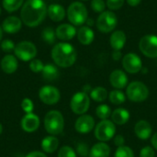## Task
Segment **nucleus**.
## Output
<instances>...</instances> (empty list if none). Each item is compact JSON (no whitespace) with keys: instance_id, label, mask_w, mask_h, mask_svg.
<instances>
[{"instance_id":"nucleus-1","label":"nucleus","mask_w":157,"mask_h":157,"mask_svg":"<svg viewBox=\"0 0 157 157\" xmlns=\"http://www.w3.org/2000/svg\"><path fill=\"white\" fill-rule=\"evenodd\" d=\"M47 7L43 0H27L20 10L22 23L29 28L40 25L47 16Z\"/></svg>"},{"instance_id":"nucleus-2","label":"nucleus","mask_w":157,"mask_h":157,"mask_svg":"<svg viewBox=\"0 0 157 157\" xmlns=\"http://www.w3.org/2000/svg\"><path fill=\"white\" fill-rule=\"evenodd\" d=\"M51 55L54 63L63 68L71 67L77 58V52L75 47L65 41L56 43L52 50Z\"/></svg>"},{"instance_id":"nucleus-3","label":"nucleus","mask_w":157,"mask_h":157,"mask_svg":"<svg viewBox=\"0 0 157 157\" xmlns=\"http://www.w3.org/2000/svg\"><path fill=\"white\" fill-rule=\"evenodd\" d=\"M66 15L68 20L74 26H82L88 18V12L86 6L79 1H75L70 4Z\"/></svg>"},{"instance_id":"nucleus-4","label":"nucleus","mask_w":157,"mask_h":157,"mask_svg":"<svg viewBox=\"0 0 157 157\" xmlns=\"http://www.w3.org/2000/svg\"><path fill=\"white\" fill-rule=\"evenodd\" d=\"M44 127L51 135H58L62 133L64 128V119L58 110L49 111L44 118Z\"/></svg>"},{"instance_id":"nucleus-5","label":"nucleus","mask_w":157,"mask_h":157,"mask_svg":"<svg viewBox=\"0 0 157 157\" xmlns=\"http://www.w3.org/2000/svg\"><path fill=\"white\" fill-rule=\"evenodd\" d=\"M126 95L131 101L143 102L148 98L149 89L143 82L133 81L128 85Z\"/></svg>"},{"instance_id":"nucleus-6","label":"nucleus","mask_w":157,"mask_h":157,"mask_svg":"<svg viewBox=\"0 0 157 157\" xmlns=\"http://www.w3.org/2000/svg\"><path fill=\"white\" fill-rule=\"evenodd\" d=\"M97 28L103 33H109L114 30L118 25V17L111 10H105L100 13L96 22Z\"/></svg>"},{"instance_id":"nucleus-7","label":"nucleus","mask_w":157,"mask_h":157,"mask_svg":"<svg viewBox=\"0 0 157 157\" xmlns=\"http://www.w3.org/2000/svg\"><path fill=\"white\" fill-rule=\"evenodd\" d=\"M37 52L35 44L29 40H22L17 43L14 49L15 56L23 62H29L35 59Z\"/></svg>"},{"instance_id":"nucleus-8","label":"nucleus","mask_w":157,"mask_h":157,"mask_svg":"<svg viewBox=\"0 0 157 157\" xmlns=\"http://www.w3.org/2000/svg\"><path fill=\"white\" fill-rule=\"evenodd\" d=\"M116 133L115 124L109 120H104L98 122L95 128V137L99 141L106 143L110 141Z\"/></svg>"},{"instance_id":"nucleus-9","label":"nucleus","mask_w":157,"mask_h":157,"mask_svg":"<svg viewBox=\"0 0 157 157\" xmlns=\"http://www.w3.org/2000/svg\"><path fill=\"white\" fill-rule=\"evenodd\" d=\"M89 106H90V98L87 95V93H85L84 91L75 93L73 96L70 102V107L72 111L77 115L85 114L88 110Z\"/></svg>"},{"instance_id":"nucleus-10","label":"nucleus","mask_w":157,"mask_h":157,"mask_svg":"<svg viewBox=\"0 0 157 157\" xmlns=\"http://www.w3.org/2000/svg\"><path fill=\"white\" fill-rule=\"evenodd\" d=\"M139 49L142 53L148 58H157V36L147 34L141 38Z\"/></svg>"},{"instance_id":"nucleus-11","label":"nucleus","mask_w":157,"mask_h":157,"mask_svg":"<svg viewBox=\"0 0 157 157\" xmlns=\"http://www.w3.org/2000/svg\"><path fill=\"white\" fill-rule=\"evenodd\" d=\"M39 97L41 102L46 105H54L60 98L61 94L58 88L52 86H44L39 91Z\"/></svg>"},{"instance_id":"nucleus-12","label":"nucleus","mask_w":157,"mask_h":157,"mask_svg":"<svg viewBox=\"0 0 157 157\" xmlns=\"http://www.w3.org/2000/svg\"><path fill=\"white\" fill-rule=\"evenodd\" d=\"M122 66L129 74H137L143 69V63L139 55L133 52L127 53L122 58Z\"/></svg>"},{"instance_id":"nucleus-13","label":"nucleus","mask_w":157,"mask_h":157,"mask_svg":"<svg viewBox=\"0 0 157 157\" xmlns=\"http://www.w3.org/2000/svg\"><path fill=\"white\" fill-rule=\"evenodd\" d=\"M75 128L79 133H88L95 128V120L90 115L83 114L76 120Z\"/></svg>"},{"instance_id":"nucleus-14","label":"nucleus","mask_w":157,"mask_h":157,"mask_svg":"<svg viewBox=\"0 0 157 157\" xmlns=\"http://www.w3.org/2000/svg\"><path fill=\"white\" fill-rule=\"evenodd\" d=\"M76 32L77 31L75 26L72 24H68V23H63L59 25L55 29L57 39L63 40V41L71 40L72 39H74L75 36L76 35Z\"/></svg>"},{"instance_id":"nucleus-15","label":"nucleus","mask_w":157,"mask_h":157,"mask_svg":"<svg viewBox=\"0 0 157 157\" xmlns=\"http://www.w3.org/2000/svg\"><path fill=\"white\" fill-rule=\"evenodd\" d=\"M2 29L3 31L8 34H14L18 32L22 28V21L21 18L16 16H9L6 17L2 23Z\"/></svg>"},{"instance_id":"nucleus-16","label":"nucleus","mask_w":157,"mask_h":157,"mask_svg":"<svg viewBox=\"0 0 157 157\" xmlns=\"http://www.w3.org/2000/svg\"><path fill=\"white\" fill-rule=\"evenodd\" d=\"M109 82L113 87L121 90L127 86L128 76L122 70L117 69V70H114L113 72H111V74L109 75Z\"/></svg>"},{"instance_id":"nucleus-17","label":"nucleus","mask_w":157,"mask_h":157,"mask_svg":"<svg viewBox=\"0 0 157 157\" xmlns=\"http://www.w3.org/2000/svg\"><path fill=\"white\" fill-rule=\"evenodd\" d=\"M21 128L27 132H33L38 130L40 126V119L33 113L26 114L21 120Z\"/></svg>"},{"instance_id":"nucleus-18","label":"nucleus","mask_w":157,"mask_h":157,"mask_svg":"<svg viewBox=\"0 0 157 157\" xmlns=\"http://www.w3.org/2000/svg\"><path fill=\"white\" fill-rule=\"evenodd\" d=\"M152 125L145 120L139 121L134 126V132L135 135L141 140H147L152 135Z\"/></svg>"},{"instance_id":"nucleus-19","label":"nucleus","mask_w":157,"mask_h":157,"mask_svg":"<svg viewBox=\"0 0 157 157\" xmlns=\"http://www.w3.org/2000/svg\"><path fill=\"white\" fill-rule=\"evenodd\" d=\"M47 15L54 22L62 21L66 15L64 7L60 4H51L47 7Z\"/></svg>"},{"instance_id":"nucleus-20","label":"nucleus","mask_w":157,"mask_h":157,"mask_svg":"<svg viewBox=\"0 0 157 157\" xmlns=\"http://www.w3.org/2000/svg\"><path fill=\"white\" fill-rule=\"evenodd\" d=\"M76 36L79 42L83 45H90L95 39V33L88 26H82L80 29H78Z\"/></svg>"},{"instance_id":"nucleus-21","label":"nucleus","mask_w":157,"mask_h":157,"mask_svg":"<svg viewBox=\"0 0 157 157\" xmlns=\"http://www.w3.org/2000/svg\"><path fill=\"white\" fill-rule=\"evenodd\" d=\"M18 66V63L17 57L12 54L5 55L1 60V68L4 73L6 74H13L17 71Z\"/></svg>"},{"instance_id":"nucleus-22","label":"nucleus","mask_w":157,"mask_h":157,"mask_svg":"<svg viewBox=\"0 0 157 157\" xmlns=\"http://www.w3.org/2000/svg\"><path fill=\"white\" fill-rule=\"evenodd\" d=\"M126 40H127L126 34L122 30L113 31V33L110 35V38H109V43H110L111 48L117 51H121L125 46Z\"/></svg>"},{"instance_id":"nucleus-23","label":"nucleus","mask_w":157,"mask_h":157,"mask_svg":"<svg viewBox=\"0 0 157 157\" xmlns=\"http://www.w3.org/2000/svg\"><path fill=\"white\" fill-rule=\"evenodd\" d=\"M111 121L117 125H124L130 120V112L123 108H118L111 113Z\"/></svg>"},{"instance_id":"nucleus-24","label":"nucleus","mask_w":157,"mask_h":157,"mask_svg":"<svg viewBox=\"0 0 157 157\" xmlns=\"http://www.w3.org/2000/svg\"><path fill=\"white\" fill-rule=\"evenodd\" d=\"M110 153V147L106 143L100 142L92 146L89 157H109Z\"/></svg>"},{"instance_id":"nucleus-25","label":"nucleus","mask_w":157,"mask_h":157,"mask_svg":"<svg viewBox=\"0 0 157 157\" xmlns=\"http://www.w3.org/2000/svg\"><path fill=\"white\" fill-rule=\"evenodd\" d=\"M59 146V140L55 136H47L41 141V149L48 153H54Z\"/></svg>"},{"instance_id":"nucleus-26","label":"nucleus","mask_w":157,"mask_h":157,"mask_svg":"<svg viewBox=\"0 0 157 157\" xmlns=\"http://www.w3.org/2000/svg\"><path fill=\"white\" fill-rule=\"evenodd\" d=\"M42 77L46 81H53L58 78L59 76V70L58 68L52 63H47L44 65L43 70L41 72Z\"/></svg>"},{"instance_id":"nucleus-27","label":"nucleus","mask_w":157,"mask_h":157,"mask_svg":"<svg viewBox=\"0 0 157 157\" xmlns=\"http://www.w3.org/2000/svg\"><path fill=\"white\" fill-rule=\"evenodd\" d=\"M108 91L103 86H97L90 92V98L96 102H103L107 99Z\"/></svg>"},{"instance_id":"nucleus-28","label":"nucleus","mask_w":157,"mask_h":157,"mask_svg":"<svg viewBox=\"0 0 157 157\" xmlns=\"http://www.w3.org/2000/svg\"><path fill=\"white\" fill-rule=\"evenodd\" d=\"M24 0H2V6L8 13L15 12L22 7Z\"/></svg>"},{"instance_id":"nucleus-29","label":"nucleus","mask_w":157,"mask_h":157,"mask_svg":"<svg viewBox=\"0 0 157 157\" xmlns=\"http://www.w3.org/2000/svg\"><path fill=\"white\" fill-rule=\"evenodd\" d=\"M41 39L47 43V44H53L55 43V40L57 39L55 30L52 27H46L42 31H41Z\"/></svg>"},{"instance_id":"nucleus-30","label":"nucleus","mask_w":157,"mask_h":157,"mask_svg":"<svg viewBox=\"0 0 157 157\" xmlns=\"http://www.w3.org/2000/svg\"><path fill=\"white\" fill-rule=\"evenodd\" d=\"M109 101L112 104H114V105H121V104H123L125 102L126 96L120 89H115V90H112L109 93Z\"/></svg>"},{"instance_id":"nucleus-31","label":"nucleus","mask_w":157,"mask_h":157,"mask_svg":"<svg viewBox=\"0 0 157 157\" xmlns=\"http://www.w3.org/2000/svg\"><path fill=\"white\" fill-rule=\"evenodd\" d=\"M111 113H112L111 109L106 104H101L98 106L96 109V114L98 118H99L101 121L108 120L111 116Z\"/></svg>"},{"instance_id":"nucleus-32","label":"nucleus","mask_w":157,"mask_h":157,"mask_svg":"<svg viewBox=\"0 0 157 157\" xmlns=\"http://www.w3.org/2000/svg\"><path fill=\"white\" fill-rule=\"evenodd\" d=\"M114 157H134L133 151L129 146H121L115 152Z\"/></svg>"},{"instance_id":"nucleus-33","label":"nucleus","mask_w":157,"mask_h":157,"mask_svg":"<svg viewBox=\"0 0 157 157\" xmlns=\"http://www.w3.org/2000/svg\"><path fill=\"white\" fill-rule=\"evenodd\" d=\"M106 2L104 0H92L90 6L93 9V11L97 13H102L106 9Z\"/></svg>"},{"instance_id":"nucleus-34","label":"nucleus","mask_w":157,"mask_h":157,"mask_svg":"<svg viewBox=\"0 0 157 157\" xmlns=\"http://www.w3.org/2000/svg\"><path fill=\"white\" fill-rule=\"evenodd\" d=\"M44 64L40 59H33L29 63V69L33 73H41L43 70Z\"/></svg>"},{"instance_id":"nucleus-35","label":"nucleus","mask_w":157,"mask_h":157,"mask_svg":"<svg viewBox=\"0 0 157 157\" xmlns=\"http://www.w3.org/2000/svg\"><path fill=\"white\" fill-rule=\"evenodd\" d=\"M58 157H76V153L70 146H63L58 152Z\"/></svg>"},{"instance_id":"nucleus-36","label":"nucleus","mask_w":157,"mask_h":157,"mask_svg":"<svg viewBox=\"0 0 157 157\" xmlns=\"http://www.w3.org/2000/svg\"><path fill=\"white\" fill-rule=\"evenodd\" d=\"M15 46H16V44L14 43V41L9 40V39L4 40L0 44V47L2 49V51L5 52H7V53L11 52H14Z\"/></svg>"},{"instance_id":"nucleus-37","label":"nucleus","mask_w":157,"mask_h":157,"mask_svg":"<svg viewBox=\"0 0 157 157\" xmlns=\"http://www.w3.org/2000/svg\"><path fill=\"white\" fill-rule=\"evenodd\" d=\"M76 152L81 157H87L89 156L90 149L88 145L85 143H80L76 146Z\"/></svg>"},{"instance_id":"nucleus-38","label":"nucleus","mask_w":157,"mask_h":157,"mask_svg":"<svg viewBox=\"0 0 157 157\" xmlns=\"http://www.w3.org/2000/svg\"><path fill=\"white\" fill-rule=\"evenodd\" d=\"M125 0H107L106 5L109 10H119L122 7Z\"/></svg>"},{"instance_id":"nucleus-39","label":"nucleus","mask_w":157,"mask_h":157,"mask_svg":"<svg viewBox=\"0 0 157 157\" xmlns=\"http://www.w3.org/2000/svg\"><path fill=\"white\" fill-rule=\"evenodd\" d=\"M21 108L22 109L28 114V113H32L33 109H34V105L33 102L31 101V99L29 98H24L21 102Z\"/></svg>"},{"instance_id":"nucleus-40","label":"nucleus","mask_w":157,"mask_h":157,"mask_svg":"<svg viewBox=\"0 0 157 157\" xmlns=\"http://www.w3.org/2000/svg\"><path fill=\"white\" fill-rule=\"evenodd\" d=\"M155 149L151 146H145L142 148L140 152V157H155Z\"/></svg>"},{"instance_id":"nucleus-41","label":"nucleus","mask_w":157,"mask_h":157,"mask_svg":"<svg viewBox=\"0 0 157 157\" xmlns=\"http://www.w3.org/2000/svg\"><path fill=\"white\" fill-rule=\"evenodd\" d=\"M114 144L116 146L118 147H121V146H123L124 144H125V139L122 135H116L114 137Z\"/></svg>"},{"instance_id":"nucleus-42","label":"nucleus","mask_w":157,"mask_h":157,"mask_svg":"<svg viewBox=\"0 0 157 157\" xmlns=\"http://www.w3.org/2000/svg\"><path fill=\"white\" fill-rule=\"evenodd\" d=\"M122 57V54H121V51H117V50H114L113 52H112V58L113 60L115 61H120Z\"/></svg>"},{"instance_id":"nucleus-43","label":"nucleus","mask_w":157,"mask_h":157,"mask_svg":"<svg viewBox=\"0 0 157 157\" xmlns=\"http://www.w3.org/2000/svg\"><path fill=\"white\" fill-rule=\"evenodd\" d=\"M26 157H47L43 153L41 152H38V151H35V152H31L29 153V155H27Z\"/></svg>"},{"instance_id":"nucleus-44","label":"nucleus","mask_w":157,"mask_h":157,"mask_svg":"<svg viewBox=\"0 0 157 157\" xmlns=\"http://www.w3.org/2000/svg\"><path fill=\"white\" fill-rule=\"evenodd\" d=\"M151 143H152L153 148H154L155 150H157V132H155V133L152 136Z\"/></svg>"},{"instance_id":"nucleus-45","label":"nucleus","mask_w":157,"mask_h":157,"mask_svg":"<svg viewBox=\"0 0 157 157\" xmlns=\"http://www.w3.org/2000/svg\"><path fill=\"white\" fill-rule=\"evenodd\" d=\"M126 1H127L128 5L131 6H137L142 2V0H126Z\"/></svg>"},{"instance_id":"nucleus-46","label":"nucleus","mask_w":157,"mask_h":157,"mask_svg":"<svg viewBox=\"0 0 157 157\" xmlns=\"http://www.w3.org/2000/svg\"><path fill=\"white\" fill-rule=\"evenodd\" d=\"M86 26H88V27H90V26H92L93 24H94V20L92 19V18H87V20H86Z\"/></svg>"},{"instance_id":"nucleus-47","label":"nucleus","mask_w":157,"mask_h":157,"mask_svg":"<svg viewBox=\"0 0 157 157\" xmlns=\"http://www.w3.org/2000/svg\"><path fill=\"white\" fill-rule=\"evenodd\" d=\"M2 37H3V29H2V27L0 26V41L2 40Z\"/></svg>"},{"instance_id":"nucleus-48","label":"nucleus","mask_w":157,"mask_h":157,"mask_svg":"<svg viewBox=\"0 0 157 157\" xmlns=\"http://www.w3.org/2000/svg\"><path fill=\"white\" fill-rule=\"evenodd\" d=\"M2 131H3V127H2V124L0 123V134L2 133Z\"/></svg>"},{"instance_id":"nucleus-49","label":"nucleus","mask_w":157,"mask_h":157,"mask_svg":"<svg viewBox=\"0 0 157 157\" xmlns=\"http://www.w3.org/2000/svg\"><path fill=\"white\" fill-rule=\"evenodd\" d=\"M0 15H1V6H0Z\"/></svg>"},{"instance_id":"nucleus-50","label":"nucleus","mask_w":157,"mask_h":157,"mask_svg":"<svg viewBox=\"0 0 157 157\" xmlns=\"http://www.w3.org/2000/svg\"><path fill=\"white\" fill-rule=\"evenodd\" d=\"M81 1H88V0H81Z\"/></svg>"}]
</instances>
